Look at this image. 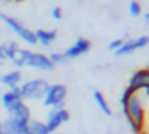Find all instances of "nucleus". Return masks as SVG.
Masks as SVG:
<instances>
[{"label": "nucleus", "mask_w": 149, "mask_h": 134, "mask_svg": "<svg viewBox=\"0 0 149 134\" xmlns=\"http://www.w3.org/2000/svg\"><path fill=\"white\" fill-rule=\"evenodd\" d=\"M123 42H124V39H121V38L113 39V41L108 44V47H107V48H108L110 51H114V52H116V51H117V50H118V48L123 45Z\"/></svg>", "instance_id": "412c9836"}, {"label": "nucleus", "mask_w": 149, "mask_h": 134, "mask_svg": "<svg viewBox=\"0 0 149 134\" xmlns=\"http://www.w3.org/2000/svg\"><path fill=\"white\" fill-rule=\"evenodd\" d=\"M51 134H67V133H58V131H56V133H51Z\"/></svg>", "instance_id": "a878e982"}, {"label": "nucleus", "mask_w": 149, "mask_h": 134, "mask_svg": "<svg viewBox=\"0 0 149 134\" xmlns=\"http://www.w3.org/2000/svg\"><path fill=\"white\" fill-rule=\"evenodd\" d=\"M149 44V38L146 35H140L137 38H133V39H124L123 45L114 52L116 57H126V55H130L139 50H143L146 48Z\"/></svg>", "instance_id": "0eeeda50"}, {"label": "nucleus", "mask_w": 149, "mask_h": 134, "mask_svg": "<svg viewBox=\"0 0 149 134\" xmlns=\"http://www.w3.org/2000/svg\"><path fill=\"white\" fill-rule=\"evenodd\" d=\"M37 44H41L42 47H50L56 38H57V32L54 29H37L34 31Z\"/></svg>", "instance_id": "4468645a"}, {"label": "nucleus", "mask_w": 149, "mask_h": 134, "mask_svg": "<svg viewBox=\"0 0 149 134\" xmlns=\"http://www.w3.org/2000/svg\"><path fill=\"white\" fill-rule=\"evenodd\" d=\"M0 21H2L16 37H19L21 41H24L28 45H37V39H35L34 31H31L26 26H24L18 19H15V18H12V16H9L6 13H0Z\"/></svg>", "instance_id": "20e7f679"}, {"label": "nucleus", "mask_w": 149, "mask_h": 134, "mask_svg": "<svg viewBox=\"0 0 149 134\" xmlns=\"http://www.w3.org/2000/svg\"><path fill=\"white\" fill-rule=\"evenodd\" d=\"M132 92H143L149 96V70L148 69H137L132 73L127 86Z\"/></svg>", "instance_id": "39448f33"}, {"label": "nucleus", "mask_w": 149, "mask_h": 134, "mask_svg": "<svg viewBox=\"0 0 149 134\" xmlns=\"http://www.w3.org/2000/svg\"><path fill=\"white\" fill-rule=\"evenodd\" d=\"M0 121H2V119H0Z\"/></svg>", "instance_id": "cd10ccee"}, {"label": "nucleus", "mask_w": 149, "mask_h": 134, "mask_svg": "<svg viewBox=\"0 0 149 134\" xmlns=\"http://www.w3.org/2000/svg\"><path fill=\"white\" fill-rule=\"evenodd\" d=\"M48 58H50V61L53 63L54 67H56V66H64V64L69 63V60L64 57V54H63V52H58V51L50 52V54H48Z\"/></svg>", "instance_id": "6ab92c4d"}, {"label": "nucleus", "mask_w": 149, "mask_h": 134, "mask_svg": "<svg viewBox=\"0 0 149 134\" xmlns=\"http://www.w3.org/2000/svg\"><path fill=\"white\" fill-rule=\"evenodd\" d=\"M148 96L143 92H136L127 99L126 106L121 109V114L126 118L129 128L133 131V134H145V124H146L145 99Z\"/></svg>", "instance_id": "f257e3e1"}, {"label": "nucleus", "mask_w": 149, "mask_h": 134, "mask_svg": "<svg viewBox=\"0 0 149 134\" xmlns=\"http://www.w3.org/2000/svg\"><path fill=\"white\" fill-rule=\"evenodd\" d=\"M25 67H31V69L38 70V72H53L54 70V66L50 61V58H48L47 54L32 52V51L29 52V55L26 58Z\"/></svg>", "instance_id": "6e6552de"}, {"label": "nucleus", "mask_w": 149, "mask_h": 134, "mask_svg": "<svg viewBox=\"0 0 149 134\" xmlns=\"http://www.w3.org/2000/svg\"><path fill=\"white\" fill-rule=\"evenodd\" d=\"M29 52H31V51L26 50V48H19L18 52H16V55H15V58H13V61H12V64H13L15 67H18V69H22V67H25V63H26V58H28Z\"/></svg>", "instance_id": "a211bd4d"}, {"label": "nucleus", "mask_w": 149, "mask_h": 134, "mask_svg": "<svg viewBox=\"0 0 149 134\" xmlns=\"http://www.w3.org/2000/svg\"><path fill=\"white\" fill-rule=\"evenodd\" d=\"M70 119V114L66 108H57V109H50L47 114V118L44 121L48 133H56L60 130V127Z\"/></svg>", "instance_id": "423d86ee"}, {"label": "nucleus", "mask_w": 149, "mask_h": 134, "mask_svg": "<svg viewBox=\"0 0 149 134\" xmlns=\"http://www.w3.org/2000/svg\"><path fill=\"white\" fill-rule=\"evenodd\" d=\"M67 98V88L61 83H50L48 89L42 98V104L47 108L57 109L64 108V102Z\"/></svg>", "instance_id": "7ed1b4c3"}, {"label": "nucleus", "mask_w": 149, "mask_h": 134, "mask_svg": "<svg viewBox=\"0 0 149 134\" xmlns=\"http://www.w3.org/2000/svg\"><path fill=\"white\" fill-rule=\"evenodd\" d=\"M51 18L56 19V21H61L63 19V10H61V8H58V6L53 8L51 9Z\"/></svg>", "instance_id": "4be33fe9"}, {"label": "nucleus", "mask_w": 149, "mask_h": 134, "mask_svg": "<svg viewBox=\"0 0 149 134\" xmlns=\"http://www.w3.org/2000/svg\"><path fill=\"white\" fill-rule=\"evenodd\" d=\"M0 83H2L5 88H8V90H12V89L18 88L22 83V73H21V70L6 72L5 75L0 76Z\"/></svg>", "instance_id": "f8f14e48"}, {"label": "nucleus", "mask_w": 149, "mask_h": 134, "mask_svg": "<svg viewBox=\"0 0 149 134\" xmlns=\"http://www.w3.org/2000/svg\"><path fill=\"white\" fill-rule=\"evenodd\" d=\"M0 102H2V106L5 108L6 114L9 111H12L19 102H22V99H21V96L18 93V88H15L12 90H6L2 95V98H0Z\"/></svg>", "instance_id": "ddd939ff"}, {"label": "nucleus", "mask_w": 149, "mask_h": 134, "mask_svg": "<svg viewBox=\"0 0 149 134\" xmlns=\"http://www.w3.org/2000/svg\"><path fill=\"white\" fill-rule=\"evenodd\" d=\"M129 13H130V16H133V18L142 16L143 10H142V6H140V3L137 2V0H132V2L129 3Z\"/></svg>", "instance_id": "aec40b11"}, {"label": "nucleus", "mask_w": 149, "mask_h": 134, "mask_svg": "<svg viewBox=\"0 0 149 134\" xmlns=\"http://www.w3.org/2000/svg\"><path fill=\"white\" fill-rule=\"evenodd\" d=\"M92 98H94L97 106L100 108V111H101L105 117H111V115H113V111H111V108H110V105H108L105 96L102 95V92H100V90H94Z\"/></svg>", "instance_id": "dca6fc26"}, {"label": "nucleus", "mask_w": 149, "mask_h": 134, "mask_svg": "<svg viewBox=\"0 0 149 134\" xmlns=\"http://www.w3.org/2000/svg\"><path fill=\"white\" fill-rule=\"evenodd\" d=\"M26 134H50L44 121L31 118L26 124Z\"/></svg>", "instance_id": "f3484780"}, {"label": "nucleus", "mask_w": 149, "mask_h": 134, "mask_svg": "<svg viewBox=\"0 0 149 134\" xmlns=\"http://www.w3.org/2000/svg\"><path fill=\"white\" fill-rule=\"evenodd\" d=\"M142 15H143V18H145V22H148V21H149V15H148V13H142Z\"/></svg>", "instance_id": "b1692460"}, {"label": "nucleus", "mask_w": 149, "mask_h": 134, "mask_svg": "<svg viewBox=\"0 0 149 134\" xmlns=\"http://www.w3.org/2000/svg\"><path fill=\"white\" fill-rule=\"evenodd\" d=\"M48 80L37 77V79H29L26 82H22L18 86V93L24 102H37L42 101L47 89H48Z\"/></svg>", "instance_id": "f03ea898"}, {"label": "nucleus", "mask_w": 149, "mask_h": 134, "mask_svg": "<svg viewBox=\"0 0 149 134\" xmlns=\"http://www.w3.org/2000/svg\"><path fill=\"white\" fill-rule=\"evenodd\" d=\"M0 134H5V133H3V131H2V128H0Z\"/></svg>", "instance_id": "bb28decb"}, {"label": "nucleus", "mask_w": 149, "mask_h": 134, "mask_svg": "<svg viewBox=\"0 0 149 134\" xmlns=\"http://www.w3.org/2000/svg\"><path fill=\"white\" fill-rule=\"evenodd\" d=\"M8 117L18 121V122H22V124H28V121L32 118L31 117V109L29 106L26 105V102H19L12 111L8 112Z\"/></svg>", "instance_id": "9d476101"}, {"label": "nucleus", "mask_w": 149, "mask_h": 134, "mask_svg": "<svg viewBox=\"0 0 149 134\" xmlns=\"http://www.w3.org/2000/svg\"><path fill=\"white\" fill-rule=\"evenodd\" d=\"M5 61H6V60H5V57H3V54H2V51H0V67H2V66L5 64Z\"/></svg>", "instance_id": "5701e85b"}, {"label": "nucleus", "mask_w": 149, "mask_h": 134, "mask_svg": "<svg viewBox=\"0 0 149 134\" xmlns=\"http://www.w3.org/2000/svg\"><path fill=\"white\" fill-rule=\"evenodd\" d=\"M19 48L21 47H19V44L16 41H5V42L0 44V51H2L5 60L10 61V63L13 61V58H15V55H16Z\"/></svg>", "instance_id": "2eb2a0df"}, {"label": "nucleus", "mask_w": 149, "mask_h": 134, "mask_svg": "<svg viewBox=\"0 0 149 134\" xmlns=\"http://www.w3.org/2000/svg\"><path fill=\"white\" fill-rule=\"evenodd\" d=\"M6 2H15V3H21V2H25V0H6Z\"/></svg>", "instance_id": "393cba45"}, {"label": "nucleus", "mask_w": 149, "mask_h": 134, "mask_svg": "<svg viewBox=\"0 0 149 134\" xmlns=\"http://www.w3.org/2000/svg\"><path fill=\"white\" fill-rule=\"evenodd\" d=\"M0 128L5 134H26V124L18 122L9 117L0 121Z\"/></svg>", "instance_id": "9b49d317"}, {"label": "nucleus", "mask_w": 149, "mask_h": 134, "mask_svg": "<svg viewBox=\"0 0 149 134\" xmlns=\"http://www.w3.org/2000/svg\"><path fill=\"white\" fill-rule=\"evenodd\" d=\"M91 47H92V44H91V41L88 39V38H78L76 41H74V44L72 45V47H69L66 51H63V54H64V57L70 61V60H74V58H79L81 55H84V54H86L89 50H91Z\"/></svg>", "instance_id": "1a4fd4ad"}]
</instances>
